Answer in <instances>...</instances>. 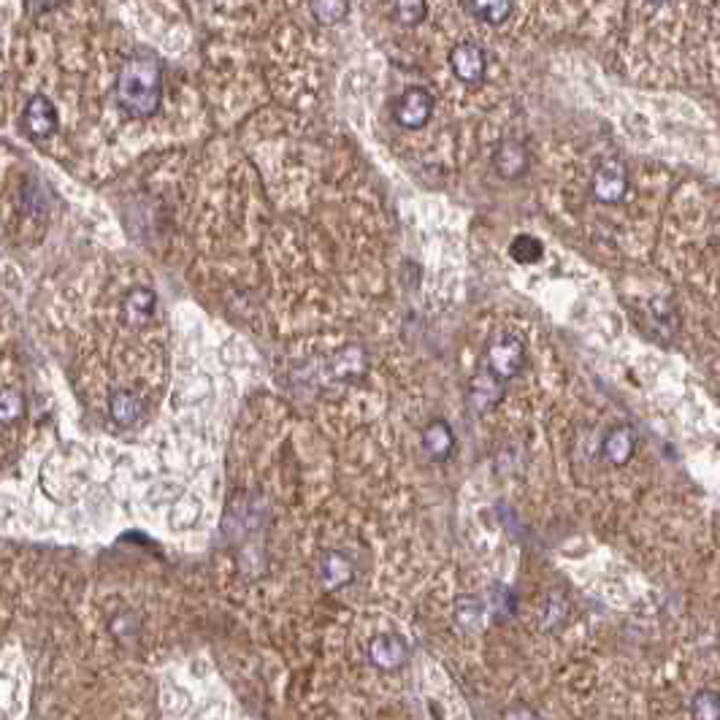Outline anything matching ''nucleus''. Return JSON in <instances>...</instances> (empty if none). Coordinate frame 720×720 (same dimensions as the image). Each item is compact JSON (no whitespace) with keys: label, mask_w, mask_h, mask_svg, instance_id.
Listing matches in <instances>:
<instances>
[{"label":"nucleus","mask_w":720,"mask_h":720,"mask_svg":"<svg viewBox=\"0 0 720 720\" xmlns=\"http://www.w3.org/2000/svg\"><path fill=\"white\" fill-rule=\"evenodd\" d=\"M117 103L136 120H147L157 114L163 101V68L155 57H130L117 74Z\"/></svg>","instance_id":"f257e3e1"},{"label":"nucleus","mask_w":720,"mask_h":720,"mask_svg":"<svg viewBox=\"0 0 720 720\" xmlns=\"http://www.w3.org/2000/svg\"><path fill=\"white\" fill-rule=\"evenodd\" d=\"M526 363V344L523 339H517L515 333H496L485 347V363L482 371H488L490 377L509 382L515 377L517 371L523 369Z\"/></svg>","instance_id":"f03ea898"},{"label":"nucleus","mask_w":720,"mask_h":720,"mask_svg":"<svg viewBox=\"0 0 720 720\" xmlns=\"http://www.w3.org/2000/svg\"><path fill=\"white\" fill-rule=\"evenodd\" d=\"M396 122L407 130H420L434 117V95L425 87H409L396 103Z\"/></svg>","instance_id":"7ed1b4c3"},{"label":"nucleus","mask_w":720,"mask_h":720,"mask_svg":"<svg viewBox=\"0 0 720 720\" xmlns=\"http://www.w3.org/2000/svg\"><path fill=\"white\" fill-rule=\"evenodd\" d=\"M626 190H628V171L620 160H607V163H601V166L596 168L591 193L599 204L604 206L618 204V201H623Z\"/></svg>","instance_id":"20e7f679"},{"label":"nucleus","mask_w":720,"mask_h":720,"mask_svg":"<svg viewBox=\"0 0 720 720\" xmlns=\"http://www.w3.org/2000/svg\"><path fill=\"white\" fill-rule=\"evenodd\" d=\"M22 128L30 139H49L57 130V109L47 95H33L22 114Z\"/></svg>","instance_id":"39448f33"},{"label":"nucleus","mask_w":720,"mask_h":720,"mask_svg":"<svg viewBox=\"0 0 720 720\" xmlns=\"http://www.w3.org/2000/svg\"><path fill=\"white\" fill-rule=\"evenodd\" d=\"M450 68L453 74L466 84H477L482 82L485 76V68H488V60H485V52H482L477 44L471 41H461L455 44L453 52H450Z\"/></svg>","instance_id":"423d86ee"},{"label":"nucleus","mask_w":720,"mask_h":720,"mask_svg":"<svg viewBox=\"0 0 720 720\" xmlns=\"http://www.w3.org/2000/svg\"><path fill=\"white\" fill-rule=\"evenodd\" d=\"M493 168L501 179H520L528 171V149L515 139L501 141L493 152Z\"/></svg>","instance_id":"0eeeda50"},{"label":"nucleus","mask_w":720,"mask_h":720,"mask_svg":"<svg viewBox=\"0 0 720 720\" xmlns=\"http://www.w3.org/2000/svg\"><path fill=\"white\" fill-rule=\"evenodd\" d=\"M504 388H507V382L490 377L488 371H480V374L474 377V382H471L469 404L477 409V412H490L493 407H499Z\"/></svg>","instance_id":"6e6552de"},{"label":"nucleus","mask_w":720,"mask_h":720,"mask_svg":"<svg viewBox=\"0 0 720 720\" xmlns=\"http://www.w3.org/2000/svg\"><path fill=\"white\" fill-rule=\"evenodd\" d=\"M157 306V296L149 287H136L128 296L122 298V320L128 325H147L152 320Z\"/></svg>","instance_id":"1a4fd4ad"},{"label":"nucleus","mask_w":720,"mask_h":720,"mask_svg":"<svg viewBox=\"0 0 720 720\" xmlns=\"http://www.w3.org/2000/svg\"><path fill=\"white\" fill-rule=\"evenodd\" d=\"M369 656H371V661L379 666V669L390 672V669H398V666L407 661L409 647L404 639L393 637V634H385V637H377L374 642H371Z\"/></svg>","instance_id":"9d476101"},{"label":"nucleus","mask_w":720,"mask_h":720,"mask_svg":"<svg viewBox=\"0 0 720 720\" xmlns=\"http://www.w3.org/2000/svg\"><path fill=\"white\" fill-rule=\"evenodd\" d=\"M604 458L615 466H623V463L631 461V455L637 450V434H634V428L631 425H618V428H612L607 439H604Z\"/></svg>","instance_id":"9b49d317"},{"label":"nucleus","mask_w":720,"mask_h":720,"mask_svg":"<svg viewBox=\"0 0 720 720\" xmlns=\"http://www.w3.org/2000/svg\"><path fill=\"white\" fill-rule=\"evenodd\" d=\"M423 447L425 453L431 455L434 461H447L455 447L453 428L444 423V420H434V423L423 431Z\"/></svg>","instance_id":"f8f14e48"},{"label":"nucleus","mask_w":720,"mask_h":720,"mask_svg":"<svg viewBox=\"0 0 720 720\" xmlns=\"http://www.w3.org/2000/svg\"><path fill=\"white\" fill-rule=\"evenodd\" d=\"M109 415L117 425H136L144 417V404L130 390H117L109 398Z\"/></svg>","instance_id":"ddd939ff"},{"label":"nucleus","mask_w":720,"mask_h":720,"mask_svg":"<svg viewBox=\"0 0 720 720\" xmlns=\"http://www.w3.org/2000/svg\"><path fill=\"white\" fill-rule=\"evenodd\" d=\"M512 6H515V0H471V9L474 14L482 19V22H488L493 28H499L509 19L512 14Z\"/></svg>","instance_id":"4468645a"},{"label":"nucleus","mask_w":720,"mask_h":720,"mask_svg":"<svg viewBox=\"0 0 720 720\" xmlns=\"http://www.w3.org/2000/svg\"><path fill=\"white\" fill-rule=\"evenodd\" d=\"M309 6L320 25H339L350 14V0H312Z\"/></svg>","instance_id":"2eb2a0df"},{"label":"nucleus","mask_w":720,"mask_h":720,"mask_svg":"<svg viewBox=\"0 0 720 720\" xmlns=\"http://www.w3.org/2000/svg\"><path fill=\"white\" fill-rule=\"evenodd\" d=\"M509 255L517 260V263H523V266H531V263H539L542 255H545V247H542V241L536 239V236H515L512 239V247H509Z\"/></svg>","instance_id":"dca6fc26"},{"label":"nucleus","mask_w":720,"mask_h":720,"mask_svg":"<svg viewBox=\"0 0 720 720\" xmlns=\"http://www.w3.org/2000/svg\"><path fill=\"white\" fill-rule=\"evenodd\" d=\"M25 417V396L17 388H0V425H14Z\"/></svg>","instance_id":"f3484780"},{"label":"nucleus","mask_w":720,"mask_h":720,"mask_svg":"<svg viewBox=\"0 0 720 720\" xmlns=\"http://www.w3.org/2000/svg\"><path fill=\"white\" fill-rule=\"evenodd\" d=\"M323 577L331 588H342V585H347V582L352 580L350 561L339 553H328L323 564Z\"/></svg>","instance_id":"a211bd4d"},{"label":"nucleus","mask_w":720,"mask_h":720,"mask_svg":"<svg viewBox=\"0 0 720 720\" xmlns=\"http://www.w3.org/2000/svg\"><path fill=\"white\" fill-rule=\"evenodd\" d=\"M425 0H396V17L401 25L415 28L425 19Z\"/></svg>","instance_id":"6ab92c4d"},{"label":"nucleus","mask_w":720,"mask_h":720,"mask_svg":"<svg viewBox=\"0 0 720 720\" xmlns=\"http://www.w3.org/2000/svg\"><path fill=\"white\" fill-rule=\"evenodd\" d=\"M693 718H720V693L718 691H702L693 699Z\"/></svg>","instance_id":"aec40b11"},{"label":"nucleus","mask_w":720,"mask_h":720,"mask_svg":"<svg viewBox=\"0 0 720 720\" xmlns=\"http://www.w3.org/2000/svg\"><path fill=\"white\" fill-rule=\"evenodd\" d=\"M60 0H25V6H28L30 14H44V11L55 9Z\"/></svg>","instance_id":"412c9836"},{"label":"nucleus","mask_w":720,"mask_h":720,"mask_svg":"<svg viewBox=\"0 0 720 720\" xmlns=\"http://www.w3.org/2000/svg\"><path fill=\"white\" fill-rule=\"evenodd\" d=\"M653 6H664V3H672V0H650Z\"/></svg>","instance_id":"4be33fe9"}]
</instances>
